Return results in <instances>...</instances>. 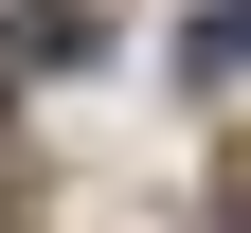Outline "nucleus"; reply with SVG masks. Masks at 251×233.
I'll return each instance as SVG.
<instances>
[{
    "instance_id": "f257e3e1",
    "label": "nucleus",
    "mask_w": 251,
    "mask_h": 233,
    "mask_svg": "<svg viewBox=\"0 0 251 233\" xmlns=\"http://www.w3.org/2000/svg\"><path fill=\"white\" fill-rule=\"evenodd\" d=\"M251 72V0H198V18H179V90H233Z\"/></svg>"
},
{
    "instance_id": "f03ea898",
    "label": "nucleus",
    "mask_w": 251,
    "mask_h": 233,
    "mask_svg": "<svg viewBox=\"0 0 251 233\" xmlns=\"http://www.w3.org/2000/svg\"><path fill=\"white\" fill-rule=\"evenodd\" d=\"M215 233H251V161H233V180H215Z\"/></svg>"
}]
</instances>
